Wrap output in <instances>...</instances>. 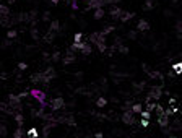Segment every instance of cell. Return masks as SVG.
I'll return each mask as SVG.
<instances>
[{
  "label": "cell",
  "mask_w": 182,
  "mask_h": 138,
  "mask_svg": "<svg viewBox=\"0 0 182 138\" xmlns=\"http://www.w3.org/2000/svg\"><path fill=\"white\" fill-rule=\"evenodd\" d=\"M107 2H109V3H112V5H116V3H119V2H120V0H107Z\"/></svg>",
  "instance_id": "cell-49"
},
{
  "label": "cell",
  "mask_w": 182,
  "mask_h": 138,
  "mask_svg": "<svg viewBox=\"0 0 182 138\" xmlns=\"http://www.w3.org/2000/svg\"><path fill=\"white\" fill-rule=\"evenodd\" d=\"M117 50H119L120 54H128V47H127V46H124V44H119V46H117Z\"/></svg>",
  "instance_id": "cell-31"
},
{
  "label": "cell",
  "mask_w": 182,
  "mask_h": 138,
  "mask_svg": "<svg viewBox=\"0 0 182 138\" xmlns=\"http://www.w3.org/2000/svg\"><path fill=\"white\" fill-rule=\"evenodd\" d=\"M96 106H98V107H99V109L106 107V106H107V99L104 98V96H99V98L96 99Z\"/></svg>",
  "instance_id": "cell-22"
},
{
  "label": "cell",
  "mask_w": 182,
  "mask_h": 138,
  "mask_svg": "<svg viewBox=\"0 0 182 138\" xmlns=\"http://www.w3.org/2000/svg\"><path fill=\"white\" fill-rule=\"evenodd\" d=\"M59 29H60V21H59V20H52L51 21V26H49V31L57 33Z\"/></svg>",
  "instance_id": "cell-18"
},
{
  "label": "cell",
  "mask_w": 182,
  "mask_h": 138,
  "mask_svg": "<svg viewBox=\"0 0 182 138\" xmlns=\"http://www.w3.org/2000/svg\"><path fill=\"white\" fill-rule=\"evenodd\" d=\"M171 138H177V137H171Z\"/></svg>",
  "instance_id": "cell-52"
},
{
  "label": "cell",
  "mask_w": 182,
  "mask_h": 138,
  "mask_svg": "<svg viewBox=\"0 0 182 138\" xmlns=\"http://www.w3.org/2000/svg\"><path fill=\"white\" fill-rule=\"evenodd\" d=\"M143 10H153V0H145V5H143Z\"/></svg>",
  "instance_id": "cell-29"
},
{
  "label": "cell",
  "mask_w": 182,
  "mask_h": 138,
  "mask_svg": "<svg viewBox=\"0 0 182 138\" xmlns=\"http://www.w3.org/2000/svg\"><path fill=\"white\" fill-rule=\"evenodd\" d=\"M136 33H138V31H128V34H127V36H128L130 39H135V38H136Z\"/></svg>",
  "instance_id": "cell-44"
},
{
  "label": "cell",
  "mask_w": 182,
  "mask_h": 138,
  "mask_svg": "<svg viewBox=\"0 0 182 138\" xmlns=\"http://www.w3.org/2000/svg\"><path fill=\"white\" fill-rule=\"evenodd\" d=\"M51 20V11H44V15H42V21H49Z\"/></svg>",
  "instance_id": "cell-42"
},
{
  "label": "cell",
  "mask_w": 182,
  "mask_h": 138,
  "mask_svg": "<svg viewBox=\"0 0 182 138\" xmlns=\"http://www.w3.org/2000/svg\"><path fill=\"white\" fill-rule=\"evenodd\" d=\"M107 3H109L107 0H88V7H86V10H90V8H93V10L104 8Z\"/></svg>",
  "instance_id": "cell-3"
},
{
  "label": "cell",
  "mask_w": 182,
  "mask_h": 138,
  "mask_svg": "<svg viewBox=\"0 0 182 138\" xmlns=\"http://www.w3.org/2000/svg\"><path fill=\"white\" fill-rule=\"evenodd\" d=\"M104 15H106V10H104V8H98V10L93 11V18H94V20H101V18H104Z\"/></svg>",
  "instance_id": "cell-16"
},
{
  "label": "cell",
  "mask_w": 182,
  "mask_h": 138,
  "mask_svg": "<svg viewBox=\"0 0 182 138\" xmlns=\"http://www.w3.org/2000/svg\"><path fill=\"white\" fill-rule=\"evenodd\" d=\"M13 119H15V122L18 127H23V123H25V117H23V114L21 112H16L15 115H13Z\"/></svg>",
  "instance_id": "cell-17"
},
{
  "label": "cell",
  "mask_w": 182,
  "mask_h": 138,
  "mask_svg": "<svg viewBox=\"0 0 182 138\" xmlns=\"http://www.w3.org/2000/svg\"><path fill=\"white\" fill-rule=\"evenodd\" d=\"M60 57H62L60 52L57 50V52H54V54L51 55V60H52V62H59V60H60Z\"/></svg>",
  "instance_id": "cell-33"
},
{
  "label": "cell",
  "mask_w": 182,
  "mask_h": 138,
  "mask_svg": "<svg viewBox=\"0 0 182 138\" xmlns=\"http://www.w3.org/2000/svg\"><path fill=\"white\" fill-rule=\"evenodd\" d=\"M98 39H99V33H93V34H90V41L93 42V44H96Z\"/></svg>",
  "instance_id": "cell-32"
},
{
  "label": "cell",
  "mask_w": 182,
  "mask_h": 138,
  "mask_svg": "<svg viewBox=\"0 0 182 138\" xmlns=\"http://www.w3.org/2000/svg\"><path fill=\"white\" fill-rule=\"evenodd\" d=\"M18 68H20L21 72H25V70H28V64H26V62H20V64H18Z\"/></svg>",
  "instance_id": "cell-40"
},
{
  "label": "cell",
  "mask_w": 182,
  "mask_h": 138,
  "mask_svg": "<svg viewBox=\"0 0 182 138\" xmlns=\"http://www.w3.org/2000/svg\"><path fill=\"white\" fill-rule=\"evenodd\" d=\"M29 81L31 83H44V84H49L47 83V78H46V75H44V72H37V73H33L29 76Z\"/></svg>",
  "instance_id": "cell-4"
},
{
  "label": "cell",
  "mask_w": 182,
  "mask_h": 138,
  "mask_svg": "<svg viewBox=\"0 0 182 138\" xmlns=\"http://www.w3.org/2000/svg\"><path fill=\"white\" fill-rule=\"evenodd\" d=\"M56 38V33H52V31H47V34L44 36V41L46 42H52V39Z\"/></svg>",
  "instance_id": "cell-28"
},
{
  "label": "cell",
  "mask_w": 182,
  "mask_h": 138,
  "mask_svg": "<svg viewBox=\"0 0 182 138\" xmlns=\"http://www.w3.org/2000/svg\"><path fill=\"white\" fill-rule=\"evenodd\" d=\"M133 16H135V13H133V11H124V13H122V16H120V21H122V23H127V21H130Z\"/></svg>",
  "instance_id": "cell-15"
},
{
  "label": "cell",
  "mask_w": 182,
  "mask_h": 138,
  "mask_svg": "<svg viewBox=\"0 0 182 138\" xmlns=\"http://www.w3.org/2000/svg\"><path fill=\"white\" fill-rule=\"evenodd\" d=\"M94 138H104V135H102V132H96L94 133Z\"/></svg>",
  "instance_id": "cell-47"
},
{
  "label": "cell",
  "mask_w": 182,
  "mask_h": 138,
  "mask_svg": "<svg viewBox=\"0 0 182 138\" xmlns=\"http://www.w3.org/2000/svg\"><path fill=\"white\" fill-rule=\"evenodd\" d=\"M0 15L2 16H10V8H8V5H0Z\"/></svg>",
  "instance_id": "cell-27"
},
{
  "label": "cell",
  "mask_w": 182,
  "mask_h": 138,
  "mask_svg": "<svg viewBox=\"0 0 182 138\" xmlns=\"http://www.w3.org/2000/svg\"><path fill=\"white\" fill-rule=\"evenodd\" d=\"M25 137H26V132H25L23 127H18L15 132H13V138H25Z\"/></svg>",
  "instance_id": "cell-20"
},
{
  "label": "cell",
  "mask_w": 182,
  "mask_h": 138,
  "mask_svg": "<svg viewBox=\"0 0 182 138\" xmlns=\"http://www.w3.org/2000/svg\"><path fill=\"white\" fill-rule=\"evenodd\" d=\"M0 135H2V138H7V125L5 123L0 125Z\"/></svg>",
  "instance_id": "cell-35"
},
{
  "label": "cell",
  "mask_w": 182,
  "mask_h": 138,
  "mask_svg": "<svg viewBox=\"0 0 182 138\" xmlns=\"http://www.w3.org/2000/svg\"><path fill=\"white\" fill-rule=\"evenodd\" d=\"M122 13H124V10H122L120 7H117V5H114L111 10H109V15H111L112 20H120Z\"/></svg>",
  "instance_id": "cell-7"
},
{
  "label": "cell",
  "mask_w": 182,
  "mask_h": 138,
  "mask_svg": "<svg viewBox=\"0 0 182 138\" xmlns=\"http://www.w3.org/2000/svg\"><path fill=\"white\" fill-rule=\"evenodd\" d=\"M171 68H172V72H174L176 75H182V62H176V64H172Z\"/></svg>",
  "instance_id": "cell-21"
},
{
  "label": "cell",
  "mask_w": 182,
  "mask_h": 138,
  "mask_svg": "<svg viewBox=\"0 0 182 138\" xmlns=\"http://www.w3.org/2000/svg\"><path fill=\"white\" fill-rule=\"evenodd\" d=\"M158 125L163 128H166L167 125H169V115H166V114H161V115H158Z\"/></svg>",
  "instance_id": "cell-11"
},
{
  "label": "cell",
  "mask_w": 182,
  "mask_h": 138,
  "mask_svg": "<svg viewBox=\"0 0 182 138\" xmlns=\"http://www.w3.org/2000/svg\"><path fill=\"white\" fill-rule=\"evenodd\" d=\"M114 29H116L114 26H107V28H104V29H102L101 33H102V34H104V36H107V34H109V33H112V31H114Z\"/></svg>",
  "instance_id": "cell-37"
},
{
  "label": "cell",
  "mask_w": 182,
  "mask_h": 138,
  "mask_svg": "<svg viewBox=\"0 0 182 138\" xmlns=\"http://www.w3.org/2000/svg\"><path fill=\"white\" fill-rule=\"evenodd\" d=\"M64 107H65V99L60 98V96H59V98H54L51 101V109L52 111H60V109H64Z\"/></svg>",
  "instance_id": "cell-5"
},
{
  "label": "cell",
  "mask_w": 182,
  "mask_h": 138,
  "mask_svg": "<svg viewBox=\"0 0 182 138\" xmlns=\"http://www.w3.org/2000/svg\"><path fill=\"white\" fill-rule=\"evenodd\" d=\"M163 96V84H159V86H153L151 89H150V93L147 94V98H145V102H151V99H155V101H159V98Z\"/></svg>",
  "instance_id": "cell-1"
},
{
  "label": "cell",
  "mask_w": 182,
  "mask_h": 138,
  "mask_svg": "<svg viewBox=\"0 0 182 138\" xmlns=\"http://www.w3.org/2000/svg\"><path fill=\"white\" fill-rule=\"evenodd\" d=\"M59 122H65L67 125H70V127H75V125H76L73 115H68V117H60V119H59Z\"/></svg>",
  "instance_id": "cell-13"
},
{
  "label": "cell",
  "mask_w": 182,
  "mask_h": 138,
  "mask_svg": "<svg viewBox=\"0 0 182 138\" xmlns=\"http://www.w3.org/2000/svg\"><path fill=\"white\" fill-rule=\"evenodd\" d=\"M75 60H76L75 54H73V52L68 49V50H67V54L64 55V59H62V64H64V65H70V64H73Z\"/></svg>",
  "instance_id": "cell-9"
},
{
  "label": "cell",
  "mask_w": 182,
  "mask_h": 138,
  "mask_svg": "<svg viewBox=\"0 0 182 138\" xmlns=\"http://www.w3.org/2000/svg\"><path fill=\"white\" fill-rule=\"evenodd\" d=\"M181 114H182V109H181Z\"/></svg>",
  "instance_id": "cell-53"
},
{
  "label": "cell",
  "mask_w": 182,
  "mask_h": 138,
  "mask_svg": "<svg viewBox=\"0 0 182 138\" xmlns=\"http://www.w3.org/2000/svg\"><path fill=\"white\" fill-rule=\"evenodd\" d=\"M94 46L98 47V50H99L101 54H104V52L107 50V46H106V42H102V41H98V42H96Z\"/></svg>",
  "instance_id": "cell-25"
},
{
  "label": "cell",
  "mask_w": 182,
  "mask_h": 138,
  "mask_svg": "<svg viewBox=\"0 0 182 138\" xmlns=\"http://www.w3.org/2000/svg\"><path fill=\"white\" fill-rule=\"evenodd\" d=\"M26 137H29V138H39V132H37V128H36V127L28 128V132H26Z\"/></svg>",
  "instance_id": "cell-19"
},
{
  "label": "cell",
  "mask_w": 182,
  "mask_h": 138,
  "mask_svg": "<svg viewBox=\"0 0 182 138\" xmlns=\"http://www.w3.org/2000/svg\"><path fill=\"white\" fill-rule=\"evenodd\" d=\"M31 36H33V39H39V34H37V29H36V28H33V29H31Z\"/></svg>",
  "instance_id": "cell-41"
},
{
  "label": "cell",
  "mask_w": 182,
  "mask_h": 138,
  "mask_svg": "<svg viewBox=\"0 0 182 138\" xmlns=\"http://www.w3.org/2000/svg\"><path fill=\"white\" fill-rule=\"evenodd\" d=\"M155 111H156V114L158 115H161V114H164V109H163V106L159 102H158V106H156V109H155Z\"/></svg>",
  "instance_id": "cell-39"
},
{
  "label": "cell",
  "mask_w": 182,
  "mask_h": 138,
  "mask_svg": "<svg viewBox=\"0 0 182 138\" xmlns=\"http://www.w3.org/2000/svg\"><path fill=\"white\" fill-rule=\"evenodd\" d=\"M0 23H2V26H3V28H10V26L15 23V20H11L10 16H2Z\"/></svg>",
  "instance_id": "cell-14"
},
{
  "label": "cell",
  "mask_w": 182,
  "mask_h": 138,
  "mask_svg": "<svg viewBox=\"0 0 182 138\" xmlns=\"http://www.w3.org/2000/svg\"><path fill=\"white\" fill-rule=\"evenodd\" d=\"M44 75H46V78H47V83H51V80L56 78V70H54V67H47V68L44 70Z\"/></svg>",
  "instance_id": "cell-12"
},
{
  "label": "cell",
  "mask_w": 182,
  "mask_h": 138,
  "mask_svg": "<svg viewBox=\"0 0 182 138\" xmlns=\"http://www.w3.org/2000/svg\"><path fill=\"white\" fill-rule=\"evenodd\" d=\"M167 102H169V106H174V104H176V98H169Z\"/></svg>",
  "instance_id": "cell-46"
},
{
  "label": "cell",
  "mask_w": 182,
  "mask_h": 138,
  "mask_svg": "<svg viewBox=\"0 0 182 138\" xmlns=\"http://www.w3.org/2000/svg\"><path fill=\"white\" fill-rule=\"evenodd\" d=\"M122 122L125 123V125H135L136 120L133 117V112L132 111H125V112L122 114Z\"/></svg>",
  "instance_id": "cell-6"
},
{
  "label": "cell",
  "mask_w": 182,
  "mask_h": 138,
  "mask_svg": "<svg viewBox=\"0 0 182 138\" xmlns=\"http://www.w3.org/2000/svg\"><path fill=\"white\" fill-rule=\"evenodd\" d=\"M91 52H93V47H91V44H90V42H85V47L81 49V54H83V55H90Z\"/></svg>",
  "instance_id": "cell-26"
},
{
  "label": "cell",
  "mask_w": 182,
  "mask_h": 138,
  "mask_svg": "<svg viewBox=\"0 0 182 138\" xmlns=\"http://www.w3.org/2000/svg\"><path fill=\"white\" fill-rule=\"evenodd\" d=\"M15 2H16V0H8V5H13Z\"/></svg>",
  "instance_id": "cell-51"
},
{
  "label": "cell",
  "mask_w": 182,
  "mask_h": 138,
  "mask_svg": "<svg viewBox=\"0 0 182 138\" xmlns=\"http://www.w3.org/2000/svg\"><path fill=\"white\" fill-rule=\"evenodd\" d=\"M72 8H73V10H78V8H80V7H78V3H76V0H73V2H72Z\"/></svg>",
  "instance_id": "cell-45"
},
{
  "label": "cell",
  "mask_w": 182,
  "mask_h": 138,
  "mask_svg": "<svg viewBox=\"0 0 182 138\" xmlns=\"http://www.w3.org/2000/svg\"><path fill=\"white\" fill-rule=\"evenodd\" d=\"M140 115H142V119H147V120H150V119H151V112H150V111H147V109H145V111H142V114H140Z\"/></svg>",
  "instance_id": "cell-34"
},
{
  "label": "cell",
  "mask_w": 182,
  "mask_h": 138,
  "mask_svg": "<svg viewBox=\"0 0 182 138\" xmlns=\"http://www.w3.org/2000/svg\"><path fill=\"white\" fill-rule=\"evenodd\" d=\"M59 2H60V0H51V3H52V5H57Z\"/></svg>",
  "instance_id": "cell-50"
},
{
  "label": "cell",
  "mask_w": 182,
  "mask_h": 138,
  "mask_svg": "<svg viewBox=\"0 0 182 138\" xmlns=\"http://www.w3.org/2000/svg\"><path fill=\"white\" fill-rule=\"evenodd\" d=\"M136 31H138V33H147V31H150V23H148L147 20H138V23H136Z\"/></svg>",
  "instance_id": "cell-10"
},
{
  "label": "cell",
  "mask_w": 182,
  "mask_h": 138,
  "mask_svg": "<svg viewBox=\"0 0 182 138\" xmlns=\"http://www.w3.org/2000/svg\"><path fill=\"white\" fill-rule=\"evenodd\" d=\"M81 39H83V33H75V36H73V42H81Z\"/></svg>",
  "instance_id": "cell-36"
},
{
  "label": "cell",
  "mask_w": 182,
  "mask_h": 138,
  "mask_svg": "<svg viewBox=\"0 0 182 138\" xmlns=\"http://www.w3.org/2000/svg\"><path fill=\"white\" fill-rule=\"evenodd\" d=\"M140 125H142L143 128H147L148 125H150V120H147V119H142V120H140Z\"/></svg>",
  "instance_id": "cell-43"
},
{
  "label": "cell",
  "mask_w": 182,
  "mask_h": 138,
  "mask_svg": "<svg viewBox=\"0 0 182 138\" xmlns=\"http://www.w3.org/2000/svg\"><path fill=\"white\" fill-rule=\"evenodd\" d=\"M28 94H31V93H28V91H23V93H20V98L23 99V98H26Z\"/></svg>",
  "instance_id": "cell-48"
},
{
  "label": "cell",
  "mask_w": 182,
  "mask_h": 138,
  "mask_svg": "<svg viewBox=\"0 0 182 138\" xmlns=\"http://www.w3.org/2000/svg\"><path fill=\"white\" fill-rule=\"evenodd\" d=\"M148 76H150V78H159L161 81L164 80V75H163L161 72H156V70H151V72L148 73Z\"/></svg>",
  "instance_id": "cell-23"
},
{
  "label": "cell",
  "mask_w": 182,
  "mask_h": 138,
  "mask_svg": "<svg viewBox=\"0 0 182 138\" xmlns=\"http://www.w3.org/2000/svg\"><path fill=\"white\" fill-rule=\"evenodd\" d=\"M156 106H158V102H148L147 104V111H150V112H151V111H155V109H156Z\"/></svg>",
  "instance_id": "cell-38"
},
{
  "label": "cell",
  "mask_w": 182,
  "mask_h": 138,
  "mask_svg": "<svg viewBox=\"0 0 182 138\" xmlns=\"http://www.w3.org/2000/svg\"><path fill=\"white\" fill-rule=\"evenodd\" d=\"M16 34H18L16 29H8V31H7V39H15Z\"/></svg>",
  "instance_id": "cell-30"
},
{
  "label": "cell",
  "mask_w": 182,
  "mask_h": 138,
  "mask_svg": "<svg viewBox=\"0 0 182 138\" xmlns=\"http://www.w3.org/2000/svg\"><path fill=\"white\" fill-rule=\"evenodd\" d=\"M31 96H34L36 101H39L41 106H44L46 104V93H42V91H39V89H33V91H29Z\"/></svg>",
  "instance_id": "cell-8"
},
{
  "label": "cell",
  "mask_w": 182,
  "mask_h": 138,
  "mask_svg": "<svg viewBox=\"0 0 182 138\" xmlns=\"http://www.w3.org/2000/svg\"><path fill=\"white\" fill-rule=\"evenodd\" d=\"M8 102L16 112H21V98L20 94H8Z\"/></svg>",
  "instance_id": "cell-2"
},
{
  "label": "cell",
  "mask_w": 182,
  "mask_h": 138,
  "mask_svg": "<svg viewBox=\"0 0 182 138\" xmlns=\"http://www.w3.org/2000/svg\"><path fill=\"white\" fill-rule=\"evenodd\" d=\"M133 114H142V111H143V106L140 102H135V104H132V109H130Z\"/></svg>",
  "instance_id": "cell-24"
}]
</instances>
